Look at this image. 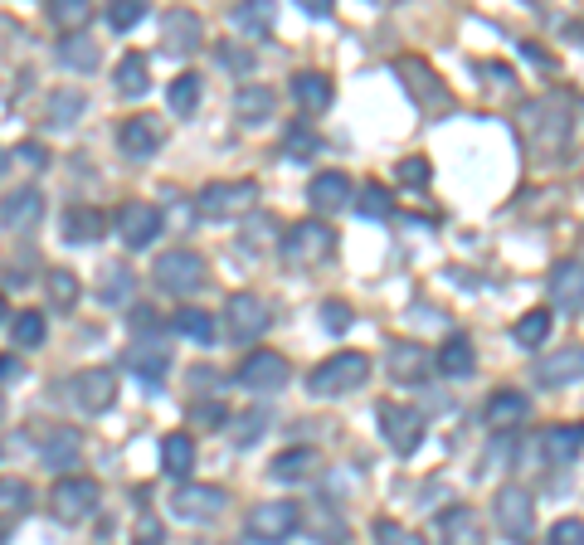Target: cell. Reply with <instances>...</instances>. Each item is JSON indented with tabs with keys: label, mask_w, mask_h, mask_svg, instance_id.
<instances>
[{
	"label": "cell",
	"mask_w": 584,
	"mask_h": 545,
	"mask_svg": "<svg viewBox=\"0 0 584 545\" xmlns=\"http://www.w3.org/2000/svg\"><path fill=\"white\" fill-rule=\"evenodd\" d=\"M521 132H526V142L531 151H541V156H555L560 146L570 142V103L560 98V93H550V98H536L526 117H521Z\"/></svg>",
	"instance_id": "1"
},
{
	"label": "cell",
	"mask_w": 584,
	"mask_h": 545,
	"mask_svg": "<svg viewBox=\"0 0 584 545\" xmlns=\"http://www.w3.org/2000/svg\"><path fill=\"white\" fill-rule=\"evenodd\" d=\"M365 380H370V356H361V351H341V356L322 361L312 375H307V390H312L317 400H341V395L361 390Z\"/></svg>",
	"instance_id": "2"
},
{
	"label": "cell",
	"mask_w": 584,
	"mask_h": 545,
	"mask_svg": "<svg viewBox=\"0 0 584 545\" xmlns=\"http://www.w3.org/2000/svg\"><path fill=\"white\" fill-rule=\"evenodd\" d=\"M151 278H156V288L171 292V297H195V292L205 288V278H210V263L195 249H171V254L156 258Z\"/></svg>",
	"instance_id": "3"
},
{
	"label": "cell",
	"mask_w": 584,
	"mask_h": 545,
	"mask_svg": "<svg viewBox=\"0 0 584 545\" xmlns=\"http://www.w3.org/2000/svg\"><path fill=\"white\" fill-rule=\"evenodd\" d=\"M492 521H497V531H502L507 541L526 545L531 531H536V502H531V492H526L521 482L497 487V497H492Z\"/></svg>",
	"instance_id": "4"
},
{
	"label": "cell",
	"mask_w": 584,
	"mask_h": 545,
	"mask_svg": "<svg viewBox=\"0 0 584 545\" xmlns=\"http://www.w3.org/2000/svg\"><path fill=\"white\" fill-rule=\"evenodd\" d=\"M331 249H336V234L322 219H297L283 234V258H288L292 268H317V263L331 258Z\"/></svg>",
	"instance_id": "5"
},
{
	"label": "cell",
	"mask_w": 584,
	"mask_h": 545,
	"mask_svg": "<svg viewBox=\"0 0 584 545\" xmlns=\"http://www.w3.org/2000/svg\"><path fill=\"white\" fill-rule=\"evenodd\" d=\"M229 507V492L224 487H210V482H181L171 492V511L185 526H205V521H219V511Z\"/></svg>",
	"instance_id": "6"
},
{
	"label": "cell",
	"mask_w": 584,
	"mask_h": 545,
	"mask_svg": "<svg viewBox=\"0 0 584 545\" xmlns=\"http://www.w3.org/2000/svg\"><path fill=\"white\" fill-rule=\"evenodd\" d=\"M263 331H268V307H263V297L234 292V297L224 302V336L239 341V346H254Z\"/></svg>",
	"instance_id": "7"
},
{
	"label": "cell",
	"mask_w": 584,
	"mask_h": 545,
	"mask_svg": "<svg viewBox=\"0 0 584 545\" xmlns=\"http://www.w3.org/2000/svg\"><path fill=\"white\" fill-rule=\"evenodd\" d=\"M98 502H103V492H98L93 477H59L54 492H49V507L59 521H83V516L98 511Z\"/></svg>",
	"instance_id": "8"
},
{
	"label": "cell",
	"mask_w": 584,
	"mask_h": 545,
	"mask_svg": "<svg viewBox=\"0 0 584 545\" xmlns=\"http://www.w3.org/2000/svg\"><path fill=\"white\" fill-rule=\"evenodd\" d=\"M258 200V185L254 181H210L200 190V215L210 219H229V215H244V210H254Z\"/></svg>",
	"instance_id": "9"
},
{
	"label": "cell",
	"mask_w": 584,
	"mask_h": 545,
	"mask_svg": "<svg viewBox=\"0 0 584 545\" xmlns=\"http://www.w3.org/2000/svg\"><path fill=\"white\" fill-rule=\"evenodd\" d=\"M117 239H122L127 249H151V244L161 239V210H156L151 200H127V205L117 210Z\"/></svg>",
	"instance_id": "10"
},
{
	"label": "cell",
	"mask_w": 584,
	"mask_h": 545,
	"mask_svg": "<svg viewBox=\"0 0 584 545\" xmlns=\"http://www.w3.org/2000/svg\"><path fill=\"white\" fill-rule=\"evenodd\" d=\"M395 73L404 78V88L414 93V103H419V108L434 112V108H448V103H453L448 83H443V78H438L424 59H414V54H409V59H395Z\"/></svg>",
	"instance_id": "11"
},
{
	"label": "cell",
	"mask_w": 584,
	"mask_h": 545,
	"mask_svg": "<svg viewBox=\"0 0 584 545\" xmlns=\"http://www.w3.org/2000/svg\"><path fill=\"white\" fill-rule=\"evenodd\" d=\"M69 395L83 414H103V409H112V400H117V375L103 370V365H88V370H78L69 380Z\"/></svg>",
	"instance_id": "12"
},
{
	"label": "cell",
	"mask_w": 584,
	"mask_h": 545,
	"mask_svg": "<svg viewBox=\"0 0 584 545\" xmlns=\"http://www.w3.org/2000/svg\"><path fill=\"white\" fill-rule=\"evenodd\" d=\"M297 526H302V507H292V502H263L249 511V536L263 545L288 541Z\"/></svg>",
	"instance_id": "13"
},
{
	"label": "cell",
	"mask_w": 584,
	"mask_h": 545,
	"mask_svg": "<svg viewBox=\"0 0 584 545\" xmlns=\"http://www.w3.org/2000/svg\"><path fill=\"white\" fill-rule=\"evenodd\" d=\"M288 375L292 370L278 351H254V356H244V365H239V385L254 390V395H278L288 385Z\"/></svg>",
	"instance_id": "14"
},
{
	"label": "cell",
	"mask_w": 584,
	"mask_h": 545,
	"mask_svg": "<svg viewBox=\"0 0 584 545\" xmlns=\"http://www.w3.org/2000/svg\"><path fill=\"white\" fill-rule=\"evenodd\" d=\"M161 142H166V122H161V117H151V112H137V117H127V122L117 127V146H122L132 161L156 156Z\"/></svg>",
	"instance_id": "15"
},
{
	"label": "cell",
	"mask_w": 584,
	"mask_h": 545,
	"mask_svg": "<svg viewBox=\"0 0 584 545\" xmlns=\"http://www.w3.org/2000/svg\"><path fill=\"white\" fill-rule=\"evenodd\" d=\"M380 429H385V443H390L400 458H409V453L424 443V419L409 414L404 404H380Z\"/></svg>",
	"instance_id": "16"
},
{
	"label": "cell",
	"mask_w": 584,
	"mask_h": 545,
	"mask_svg": "<svg viewBox=\"0 0 584 545\" xmlns=\"http://www.w3.org/2000/svg\"><path fill=\"white\" fill-rule=\"evenodd\" d=\"M39 219H44V195H39L35 185L10 190V195L0 200V229H10V234H30Z\"/></svg>",
	"instance_id": "17"
},
{
	"label": "cell",
	"mask_w": 584,
	"mask_h": 545,
	"mask_svg": "<svg viewBox=\"0 0 584 545\" xmlns=\"http://www.w3.org/2000/svg\"><path fill=\"white\" fill-rule=\"evenodd\" d=\"M39 463L54 473H73L83 463V434L78 429H49L39 434Z\"/></svg>",
	"instance_id": "18"
},
{
	"label": "cell",
	"mask_w": 584,
	"mask_h": 545,
	"mask_svg": "<svg viewBox=\"0 0 584 545\" xmlns=\"http://www.w3.org/2000/svg\"><path fill=\"white\" fill-rule=\"evenodd\" d=\"M546 292L560 312H584V263H575V258L555 263V268H550Z\"/></svg>",
	"instance_id": "19"
},
{
	"label": "cell",
	"mask_w": 584,
	"mask_h": 545,
	"mask_svg": "<svg viewBox=\"0 0 584 545\" xmlns=\"http://www.w3.org/2000/svg\"><path fill=\"white\" fill-rule=\"evenodd\" d=\"M307 200H312V210H322V215H336V210H346L351 205V176L346 171H317L312 181H307Z\"/></svg>",
	"instance_id": "20"
},
{
	"label": "cell",
	"mask_w": 584,
	"mask_h": 545,
	"mask_svg": "<svg viewBox=\"0 0 584 545\" xmlns=\"http://www.w3.org/2000/svg\"><path fill=\"white\" fill-rule=\"evenodd\" d=\"M161 39H166L171 54H195V49L205 44V25H200L195 10H171V15L161 20Z\"/></svg>",
	"instance_id": "21"
},
{
	"label": "cell",
	"mask_w": 584,
	"mask_h": 545,
	"mask_svg": "<svg viewBox=\"0 0 584 545\" xmlns=\"http://www.w3.org/2000/svg\"><path fill=\"white\" fill-rule=\"evenodd\" d=\"M438 536H443V545H487V531H482L473 507L438 511Z\"/></svg>",
	"instance_id": "22"
},
{
	"label": "cell",
	"mask_w": 584,
	"mask_h": 545,
	"mask_svg": "<svg viewBox=\"0 0 584 545\" xmlns=\"http://www.w3.org/2000/svg\"><path fill=\"white\" fill-rule=\"evenodd\" d=\"M541 453H546V463H575L584 453V424H555L541 434Z\"/></svg>",
	"instance_id": "23"
},
{
	"label": "cell",
	"mask_w": 584,
	"mask_h": 545,
	"mask_svg": "<svg viewBox=\"0 0 584 545\" xmlns=\"http://www.w3.org/2000/svg\"><path fill=\"white\" fill-rule=\"evenodd\" d=\"M580 375H584V346H570V351H555V356L536 361V380L541 385H570Z\"/></svg>",
	"instance_id": "24"
},
{
	"label": "cell",
	"mask_w": 584,
	"mask_h": 545,
	"mask_svg": "<svg viewBox=\"0 0 584 545\" xmlns=\"http://www.w3.org/2000/svg\"><path fill=\"white\" fill-rule=\"evenodd\" d=\"M103 229H108V219L98 205H69L64 210V239L69 244H93V239H103Z\"/></svg>",
	"instance_id": "25"
},
{
	"label": "cell",
	"mask_w": 584,
	"mask_h": 545,
	"mask_svg": "<svg viewBox=\"0 0 584 545\" xmlns=\"http://www.w3.org/2000/svg\"><path fill=\"white\" fill-rule=\"evenodd\" d=\"M526 414H531V400L521 395V390H497L492 400H487V424L492 429H516V424H526Z\"/></svg>",
	"instance_id": "26"
},
{
	"label": "cell",
	"mask_w": 584,
	"mask_h": 545,
	"mask_svg": "<svg viewBox=\"0 0 584 545\" xmlns=\"http://www.w3.org/2000/svg\"><path fill=\"white\" fill-rule=\"evenodd\" d=\"M292 103H297L302 112L331 108V78H327V73H317V69L292 73Z\"/></svg>",
	"instance_id": "27"
},
{
	"label": "cell",
	"mask_w": 584,
	"mask_h": 545,
	"mask_svg": "<svg viewBox=\"0 0 584 545\" xmlns=\"http://www.w3.org/2000/svg\"><path fill=\"white\" fill-rule=\"evenodd\" d=\"M317 468H322V453H317V448H283V453L273 458L268 473L278 477V482H307Z\"/></svg>",
	"instance_id": "28"
},
{
	"label": "cell",
	"mask_w": 584,
	"mask_h": 545,
	"mask_svg": "<svg viewBox=\"0 0 584 545\" xmlns=\"http://www.w3.org/2000/svg\"><path fill=\"white\" fill-rule=\"evenodd\" d=\"M112 88H117L122 98H142L146 88H151V64H146V54H122V59H117V73H112Z\"/></svg>",
	"instance_id": "29"
},
{
	"label": "cell",
	"mask_w": 584,
	"mask_h": 545,
	"mask_svg": "<svg viewBox=\"0 0 584 545\" xmlns=\"http://www.w3.org/2000/svg\"><path fill=\"white\" fill-rule=\"evenodd\" d=\"M438 370H443L448 380H468V375L477 370L473 341H468V336H448V341H443V351H438Z\"/></svg>",
	"instance_id": "30"
},
{
	"label": "cell",
	"mask_w": 584,
	"mask_h": 545,
	"mask_svg": "<svg viewBox=\"0 0 584 545\" xmlns=\"http://www.w3.org/2000/svg\"><path fill=\"white\" fill-rule=\"evenodd\" d=\"M98 59H103V49L93 44L88 35H69V39H59V64L73 73H93L98 69Z\"/></svg>",
	"instance_id": "31"
},
{
	"label": "cell",
	"mask_w": 584,
	"mask_h": 545,
	"mask_svg": "<svg viewBox=\"0 0 584 545\" xmlns=\"http://www.w3.org/2000/svg\"><path fill=\"white\" fill-rule=\"evenodd\" d=\"M273 93L263 88V83H244L239 93H234V112H239V122H268L273 117Z\"/></svg>",
	"instance_id": "32"
},
{
	"label": "cell",
	"mask_w": 584,
	"mask_h": 545,
	"mask_svg": "<svg viewBox=\"0 0 584 545\" xmlns=\"http://www.w3.org/2000/svg\"><path fill=\"white\" fill-rule=\"evenodd\" d=\"M200 93H205V78L200 73H176L171 88H166V103H171L176 117H190V112L200 108Z\"/></svg>",
	"instance_id": "33"
},
{
	"label": "cell",
	"mask_w": 584,
	"mask_h": 545,
	"mask_svg": "<svg viewBox=\"0 0 584 545\" xmlns=\"http://www.w3.org/2000/svg\"><path fill=\"white\" fill-rule=\"evenodd\" d=\"M424 370H429L424 346H414V341H395L390 346V375L395 380H424Z\"/></svg>",
	"instance_id": "34"
},
{
	"label": "cell",
	"mask_w": 584,
	"mask_h": 545,
	"mask_svg": "<svg viewBox=\"0 0 584 545\" xmlns=\"http://www.w3.org/2000/svg\"><path fill=\"white\" fill-rule=\"evenodd\" d=\"M161 463H166V473L181 477L195 468V443H190V434H166V443H161Z\"/></svg>",
	"instance_id": "35"
},
{
	"label": "cell",
	"mask_w": 584,
	"mask_h": 545,
	"mask_svg": "<svg viewBox=\"0 0 584 545\" xmlns=\"http://www.w3.org/2000/svg\"><path fill=\"white\" fill-rule=\"evenodd\" d=\"M171 327L181 331V336H190V341H200V346H210L215 341V317L210 312H200V307H181L176 317H171Z\"/></svg>",
	"instance_id": "36"
},
{
	"label": "cell",
	"mask_w": 584,
	"mask_h": 545,
	"mask_svg": "<svg viewBox=\"0 0 584 545\" xmlns=\"http://www.w3.org/2000/svg\"><path fill=\"white\" fill-rule=\"evenodd\" d=\"M44 112H49V127H73L78 112H83V93L78 88H59V93H49Z\"/></svg>",
	"instance_id": "37"
},
{
	"label": "cell",
	"mask_w": 584,
	"mask_h": 545,
	"mask_svg": "<svg viewBox=\"0 0 584 545\" xmlns=\"http://www.w3.org/2000/svg\"><path fill=\"white\" fill-rule=\"evenodd\" d=\"M49 20L69 35H83V25L93 20V5L88 0H59V5H49Z\"/></svg>",
	"instance_id": "38"
},
{
	"label": "cell",
	"mask_w": 584,
	"mask_h": 545,
	"mask_svg": "<svg viewBox=\"0 0 584 545\" xmlns=\"http://www.w3.org/2000/svg\"><path fill=\"white\" fill-rule=\"evenodd\" d=\"M10 336H15V346H25V351L44 346V336H49V322H44V312H20V317L10 322Z\"/></svg>",
	"instance_id": "39"
},
{
	"label": "cell",
	"mask_w": 584,
	"mask_h": 545,
	"mask_svg": "<svg viewBox=\"0 0 584 545\" xmlns=\"http://www.w3.org/2000/svg\"><path fill=\"white\" fill-rule=\"evenodd\" d=\"M511 336H516V346H546L550 336V312L546 307H536V312H526L516 327H511Z\"/></svg>",
	"instance_id": "40"
},
{
	"label": "cell",
	"mask_w": 584,
	"mask_h": 545,
	"mask_svg": "<svg viewBox=\"0 0 584 545\" xmlns=\"http://www.w3.org/2000/svg\"><path fill=\"white\" fill-rule=\"evenodd\" d=\"M127 370L142 375L146 385H161V380H166V356H161V351H137V346H132V351H127Z\"/></svg>",
	"instance_id": "41"
},
{
	"label": "cell",
	"mask_w": 584,
	"mask_h": 545,
	"mask_svg": "<svg viewBox=\"0 0 584 545\" xmlns=\"http://www.w3.org/2000/svg\"><path fill=\"white\" fill-rule=\"evenodd\" d=\"M142 20H146V5H142V0H117V5H108V30H117V35L137 30Z\"/></svg>",
	"instance_id": "42"
},
{
	"label": "cell",
	"mask_w": 584,
	"mask_h": 545,
	"mask_svg": "<svg viewBox=\"0 0 584 545\" xmlns=\"http://www.w3.org/2000/svg\"><path fill=\"white\" fill-rule=\"evenodd\" d=\"M137 288V278H132V268H122V263H112L108 273H103V288H98V302H122L127 292Z\"/></svg>",
	"instance_id": "43"
},
{
	"label": "cell",
	"mask_w": 584,
	"mask_h": 545,
	"mask_svg": "<svg viewBox=\"0 0 584 545\" xmlns=\"http://www.w3.org/2000/svg\"><path fill=\"white\" fill-rule=\"evenodd\" d=\"M44 292H49V302H54V307H64V312H69L73 302H78V278H73L69 268H54V273H49V283H44Z\"/></svg>",
	"instance_id": "44"
},
{
	"label": "cell",
	"mask_w": 584,
	"mask_h": 545,
	"mask_svg": "<svg viewBox=\"0 0 584 545\" xmlns=\"http://www.w3.org/2000/svg\"><path fill=\"white\" fill-rule=\"evenodd\" d=\"M356 210H361L365 219H390L395 215V200H390V190H385V185H365L361 200H356Z\"/></svg>",
	"instance_id": "45"
},
{
	"label": "cell",
	"mask_w": 584,
	"mask_h": 545,
	"mask_svg": "<svg viewBox=\"0 0 584 545\" xmlns=\"http://www.w3.org/2000/svg\"><path fill=\"white\" fill-rule=\"evenodd\" d=\"M234 25L249 35H268L273 30V5H234Z\"/></svg>",
	"instance_id": "46"
},
{
	"label": "cell",
	"mask_w": 584,
	"mask_h": 545,
	"mask_svg": "<svg viewBox=\"0 0 584 545\" xmlns=\"http://www.w3.org/2000/svg\"><path fill=\"white\" fill-rule=\"evenodd\" d=\"M132 545H166V526H161V516L142 511V516H137V526H132Z\"/></svg>",
	"instance_id": "47"
},
{
	"label": "cell",
	"mask_w": 584,
	"mask_h": 545,
	"mask_svg": "<svg viewBox=\"0 0 584 545\" xmlns=\"http://www.w3.org/2000/svg\"><path fill=\"white\" fill-rule=\"evenodd\" d=\"M307 526H312V536L322 545H346V536H351L341 516H317V521H307Z\"/></svg>",
	"instance_id": "48"
},
{
	"label": "cell",
	"mask_w": 584,
	"mask_h": 545,
	"mask_svg": "<svg viewBox=\"0 0 584 545\" xmlns=\"http://www.w3.org/2000/svg\"><path fill=\"white\" fill-rule=\"evenodd\" d=\"M375 545H424V541L400 521H375Z\"/></svg>",
	"instance_id": "49"
},
{
	"label": "cell",
	"mask_w": 584,
	"mask_h": 545,
	"mask_svg": "<svg viewBox=\"0 0 584 545\" xmlns=\"http://www.w3.org/2000/svg\"><path fill=\"white\" fill-rule=\"evenodd\" d=\"M550 545H584V521L580 516H560L550 526Z\"/></svg>",
	"instance_id": "50"
},
{
	"label": "cell",
	"mask_w": 584,
	"mask_h": 545,
	"mask_svg": "<svg viewBox=\"0 0 584 545\" xmlns=\"http://www.w3.org/2000/svg\"><path fill=\"white\" fill-rule=\"evenodd\" d=\"M351 322H356V317H351V307H346V302H322V327H327L331 336L351 331Z\"/></svg>",
	"instance_id": "51"
},
{
	"label": "cell",
	"mask_w": 584,
	"mask_h": 545,
	"mask_svg": "<svg viewBox=\"0 0 584 545\" xmlns=\"http://www.w3.org/2000/svg\"><path fill=\"white\" fill-rule=\"evenodd\" d=\"M30 507V487L25 482H0V511H25Z\"/></svg>",
	"instance_id": "52"
},
{
	"label": "cell",
	"mask_w": 584,
	"mask_h": 545,
	"mask_svg": "<svg viewBox=\"0 0 584 545\" xmlns=\"http://www.w3.org/2000/svg\"><path fill=\"white\" fill-rule=\"evenodd\" d=\"M219 64L234 73H254V49H234V44H224L219 49Z\"/></svg>",
	"instance_id": "53"
},
{
	"label": "cell",
	"mask_w": 584,
	"mask_h": 545,
	"mask_svg": "<svg viewBox=\"0 0 584 545\" xmlns=\"http://www.w3.org/2000/svg\"><path fill=\"white\" fill-rule=\"evenodd\" d=\"M429 176H434V171H429L424 156H404L400 161V181L404 185H429Z\"/></svg>",
	"instance_id": "54"
},
{
	"label": "cell",
	"mask_w": 584,
	"mask_h": 545,
	"mask_svg": "<svg viewBox=\"0 0 584 545\" xmlns=\"http://www.w3.org/2000/svg\"><path fill=\"white\" fill-rule=\"evenodd\" d=\"M127 327L142 331V336H161V322H156L151 307H132V312H127Z\"/></svg>",
	"instance_id": "55"
},
{
	"label": "cell",
	"mask_w": 584,
	"mask_h": 545,
	"mask_svg": "<svg viewBox=\"0 0 584 545\" xmlns=\"http://www.w3.org/2000/svg\"><path fill=\"white\" fill-rule=\"evenodd\" d=\"M15 161H25V166H49V151H44V146L39 142H25V146H15Z\"/></svg>",
	"instance_id": "56"
},
{
	"label": "cell",
	"mask_w": 584,
	"mask_h": 545,
	"mask_svg": "<svg viewBox=\"0 0 584 545\" xmlns=\"http://www.w3.org/2000/svg\"><path fill=\"white\" fill-rule=\"evenodd\" d=\"M195 419H205V424H219L224 419V404H195Z\"/></svg>",
	"instance_id": "57"
},
{
	"label": "cell",
	"mask_w": 584,
	"mask_h": 545,
	"mask_svg": "<svg viewBox=\"0 0 584 545\" xmlns=\"http://www.w3.org/2000/svg\"><path fill=\"white\" fill-rule=\"evenodd\" d=\"M312 146H317L312 132H288V151H312Z\"/></svg>",
	"instance_id": "58"
},
{
	"label": "cell",
	"mask_w": 584,
	"mask_h": 545,
	"mask_svg": "<svg viewBox=\"0 0 584 545\" xmlns=\"http://www.w3.org/2000/svg\"><path fill=\"white\" fill-rule=\"evenodd\" d=\"M258 429H263V419H244V424H239V434H234V443H249V438H258Z\"/></svg>",
	"instance_id": "59"
},
{
	"label": "cell",
	"mask_w": 584,
	"mask_h": 545,
	"mask_svg": "<svg viewBox=\"0 0 584 545\" xmlns=\"http://www.w3.org/2000/svg\"><path fill=\"white\" fill-rule=\"evenodd\" d=\"M302 5H307V15H317V20H327V15H331L327 0H302Z\"/></svg>",
	"instance_id": "60"
},
{
	"label": "cell",
	"mask_w": 584,
	"mask_h": 545,
	"mask_svg": "<svg viewBox=\"0 0 584 545\" xmlns=\"http://www.w3.org/2000/svg\"><path fill=\"white\" fill-rule=\"evenodd\" d=\"M10 375H20V361H0V380H10Z\"/></svg>",
	"instance_id": "61"
},
{
	"label": "cell",
	"mask_w": 584,
	"mask_h": 545,
	"mask_svg": "<svg viewBox=\"0 0 584 545\" xmlns=\"http://www.w3.org/2000/svg\"><path fill=\"white\" fill-rule=\"evenodd\" d=\"M10 161H15V151H0V176L10 171Z\"/></svg>",
	"instance_id": "62"
},
{
	"label": "cell",
	"mask_w": 584,
	"mask_h": 545,
	"mask_svg": "<svg viewBox=\"0 0 584 545\" xmlns=\"http://www.w3.org/2000/svg\"><path fill=\"white\" fill-rule=\"evenodd\" d=\"M0 317H5V302H0Z\"/></svg>",
	"instance_id": "63"
},
{
	"label": "cell",
	"mask_w": 584,
	"mask_h": 545,
	"mask_svg": "<svg viewBox=\"0 0 584 545\" xmlns=\"http://www.w3.org/2000/svg\"><path fill=\"white\" fill-rule=\"evenodd\" d=\"M0 414H5V400H0Z\"/></svg>",
	"instance_id": "64"
}]
</instances>
